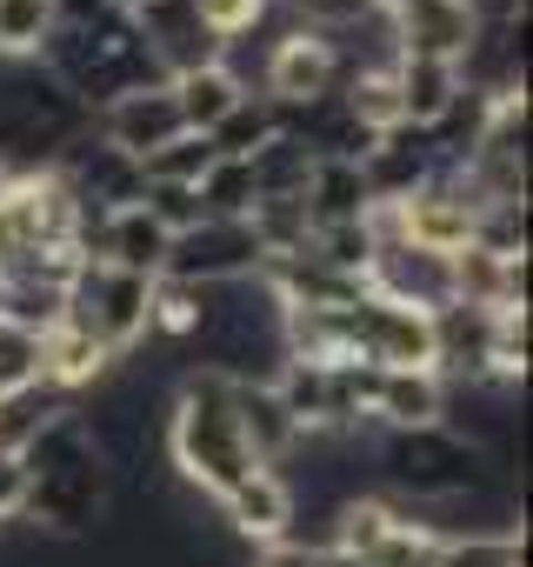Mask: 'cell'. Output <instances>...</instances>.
<instances>
[{
	"mask_svg": "<svg viewBox=\"0 0 533 567\" xmlns=\"http://www.w3.org/2000/svg\"><path fill=\"white\" fill-rule=\"evenodd\" d=\"M0 194H8V161H0Z\"/></svg>",
	"mask_w": 533,
	"mask_h": 567,
	"instance_id": "22",
	"label": "cell"
},
{
	"mask_svg": "<svg viewBox=\"0 0 533 567\" xmlns=\"http://www.w3.org/2000/svg\"><path fill=\"white\" fill-rule=\"evenodd\" d=\"M54 34V0H0V61H28Z\"/></svg>",
	"mask_w": 533,
	"mask_h": 567,
	"instance_id": "15",
	"label": "cell"
},
{
	"mask_svg": "<svg viewBox=\"0 0 533 567\" xmlns=\"http://www.w3.org/2000/svg\"><path fill=\"white\" fill-rule=\"evenodd\" d=\"M433 567H526V540L506 534H467V540H440Z\"/></svg>",
	"mask_w": 533,
	"mask_h": 567,
	"instance_id": "17",
	"label": "cell"
},
{
	"mask_svg": "<svg viewBox=\"0 0 533 567\" xmlns=\"http://www.w3.org/2000/svg\"><path fill=\"white\" fill-rule=\"evenodd\" d=\"M387 474H394L400 487L427 494V501H447V494H467V487L480 481V447H473L460 427H447V421L407 427V434L387 441Z\"/></svg>",
	"mask_w": 533,
	"mask_h": 567,
	"instance_id": "3",
	"label": "cell"
},
{
	"mask_svg": "<svg viewBox=\"0 0 533 567\" xmlns=\"http://www.w3.org/2000/svg\"><path fill=\"white\" fill-rule=\"evenodd\" d=\"M41 381V334L0 315V394H21Z\"/></svg>",
	"mask_w": 533,
	"mask_h": 567,
	"instance_id": "19",
	"label": "cell"
},
{
	"mask_svg": "<svg viewBox=\"0 0 533 567\" xmlns=\"http://www.w3.org/2000/svg\"><path fill=\"white\" fill-rule=\"evenodd\" d=\"M121 8H140V0H121Z\"/></svg>",
	"mask_w": 533,
	"mask_h": 567,
	"instance_id": "23",
	"label": "cell"
},
{
	"mask_svg": "<svg viewBox=\"0 0 533 567\" xmlns=\"http://www.w3.org/2000/svg\"><path fill=\"white\" fill-rule=\"evenodd\" d=\"M227 520L247 534V540H288V520H294V487L274 474V467H260V474H247L233 494H227Z\"/></svg>",
	"mask_w": 533,
	"mask_h": 567,
	"instance_id": "10",
	"label": "cell"
},
{
	"mask_svg": "<svg viewBox=\"0 0 533 567\" xmlns=\"http://www.w3.org/2000/svg\"><path fill=\"white\" fill-rule=\"evenodd\" d=\"M174 134H187V127H180V107H174V87L167 81L134 87V94H121V101L101 107V141L121 147V154H134V161L160 154Z\"/></svg>",
	"mask_w": 533,
	"mask_h": 567,
	"instance_id": "8",
	"label": "cell"
},
{
	"mask_svg": "<svg viewBox=\"0 0 533 567\" xmlns=\"http://www.w3.org/2000/svg\"><path fill=\"white\" fill-rule=\"evenodd\" d=\"M213 167V147H207V134H174L160 154H147L140 161V174L147 181H180V187H200V174Z\"/></svg>",
	"mask_w": 533,
	"mask_h": 567,
	"instance_id": "18",
	"label": "cell"
},
{
	"mask_svg": "<svg viewBox=\"0 0 533 567\" xmlns=\"http://www.w3.org/2000/svg\"><path fill=\"white\" fill-rule=\"evenodd\" d=\"M167 87H174V107H180V127H187V134H213V127L240 107V94H247L227 61L194 68V74H174Z\"/></svg>",
	"mask_w": 533,
	"mask_h": 567,
	"instance_id": "11",
	"label": "cell"
},
{
	"mask_svg": "<svg viewBox=\"0 0 533 567\" xmlns=\"http://www.w3.org/2000/svg\"><path fill=\"white\" fill-rule=\"evenodd\" d=\"M81 121H87V107L61 81H41L34 68L8 61V74H0V161L8 154L48 161L54 147L81 141Z\"/></svg>",
	"mask_w": 533,
	"mask_h": 567,
	"instance_id": "2",
	"label": "cell"
},
{
	"mask_svg": "<svg viewBox=\"0 0 533 567\" xmlns=\"http://www.w3.org/2000/svg\"><path fill=\"white\" fill-rule=\"evenodd\" d=\"M21 514L48 534H87L101 514H107V461H81V467H61V474H34L28 481V501Z\"/></svg>",
	"mask_w": 533,
	"mask_h": 567,
	"instance_id": "6",
	"label": "cell"
},
{
	"mask_svg": "<svg viewBox=\"0 0 533 567\" xmlns=\"http://www.w3.org/2000/svg\"><path fill=\"white\" fill-rule=\"evenodd\" d=\"M341 94V48L327 34H288L274 41V54H266V94L274 107H307V101H327Z\"/></svg>",
	"mask_w": 533,
	"mask_h": 567,
	"instance_id": "7",
	"label": "cell"
},
{
	"mask_svg": "<svg viewBox=\"0 0 533 567\" xmlns=\"http://www.w3.org/2000/svg\"><path fill=\"white\" fill-rule=\"evenodd\" d=\"M140 207H147V214H154L167 234H187V227H200V220H207V207H200V187H180V181H147Z\"/></svg>",
	"mask_w": 533,
	"mask_h": 567,
	"instance_id": "20",
	"label": "cell"
},
{
	"mask_svg": "<svg viewBox=\"0 0 533 567\" xmlns=\"http://www.w3.org/2000/svg\"><path fill=\"white\" fill-rule=\"evenodd\" d=\"M294 8H301L307 21H327V28H347V21H360V14H374V0H294Z\"/></svg>",
	"mask_w": 533,
	"mask_h": 567,
	"instance_id": "21",
	"label": "cell"
},
{
	"mask_svg": "<svg viewBox=\"0 0 533 567\" xmlns=\"http://www.w3.org/2000/svg\"><path fill=\"white\" fill-rule=\"evenodd\" d=\"M374 414L407 434V427H433L447 421V381L440 374H380L374 381Z\"/></svg>",
	"mask_w": 533,
	"mask_h": 567,
	"instance_id": "12",
	"label": "cell"
},
{
	"mask_svg": "<svg viewBox=\"0 0 533 567\" xmlns=\"http://www.w3.org/2000/svg\"><path fill=\"white\" fill-rule=\"evenodd\" d=\"M301 207H307L314 227H347V220H367L374 214V187H367L360 161H314Z\"/></svg>",
	"mask_w": 533,
	"mask_h": 567,
	"instance_id": "9",
	"label": "cell"
},
{
	"mask_svg": "<svg viewBox=\"0 0 533 567\" xmlns=\"http://www.w3.org/2000/svg\"><path fill=\"white\" fill-rule=\"evenodd\" d=\"M253 167L247 161H213L207 174H200V207H207V220H247L253 214Z\"/></svg>",
	"mask_w": 533,
	"mask_h": 567,
	"instance_id": "16",
	"label": "cell"
},
{
	"mask_svg": "<svg viewBox=\"0 0 533 567\" xmlns=\"http://www.w3.org/2000/svg\"><path fill=\"white\" fill-rule=\"evenodd\" d=\"M266 141H281V114H274V101H253V94H240V107L207 134L213 161H253Z\"/></svg>",
	"mask_w": 533,
	"mask_h": 567,
	"instance_id": "14",
	"label": "cell"
},
{
	"mask_svg": "<svg viewBox=\"0 0 533 567\" xmlns=\"http://www.w3.org/2000/svg\"><path fill=\"white\" fill-rule=\"evenodd\" d=\"M174 461L180 474L200 487V494H233L247 474H260V454L247 447L240 434V414H233V374L227 368H200L187 388H180V408H174Z\"/></svg>",
	"mask_w": 533,
	"mask_h": 567,
	"instance_id": "1",
	"label": "cell"
},
{
	"mask_svg": "<svg viewBox=\"0 0 533 567\" xmlns=\"http://www.w3.org/2000/svg\"><path fill=\"white\" fill-rule=\"evenodd\" d=\"M134 28H140L154 68H160L167 81H174V74H194V68H213L220 48H227V41L200 21L194 0H140V8H134Z\"/></svg>",
	"mask_w": 533,
	"mask_h": 567,
	"instance_id": "5",
	"label": "cell"
},
{
	"mask_svg": "<svg viewBox=\"0 0 533 567\" xmlns=\"http://www.w3.org/2000/svg\"><path fill=\"white\" fill-rule=\"evenodd\" d=\"M260 260H266V254H260V240H253L247 220H200V227H187V234L167 240L160 280H187V288H227V280L253 274Z\"/></svg>",
	"mask_w": 533,
	"mask_h": 567,
	"instance_id": "4",
	"label": "cell"
},
{
	"mask_svg": "<svg viewBox=\"0 0 533 567\" xmlns=\"http://www.w3.org/2000/svg\"><path fill=\"white\" fill-rule=\"evenodd\" d=\"M394 87H400V114H407V127H433L447 107H453V94H460V74L447 68V61H394Z\"/></svg>",
	"mask_w": 533,
	"mask_h": 567,
	"instance_id": "13",
	"label": "cell"
}]
</instances>
